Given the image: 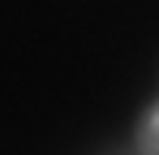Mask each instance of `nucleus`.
<instances>
[{"label":"nucleus","mask_w":159,"mask_h":155,"mask_svg":"<svg viewBox=\"0 0 159 155\" xmlns=\"http://www.w3.org/2000/svg\"><path fill=\"white\" fill-rule=\"evenodd\" d=\"M142 147H146V151H159V112L146 121V129H142Z\"/></svg>","instance_id":"f257e3e1"}]
</instances>
